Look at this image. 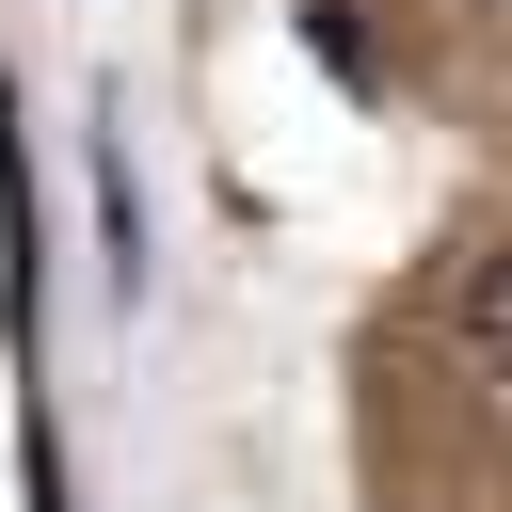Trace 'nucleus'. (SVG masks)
I'll use <instances>...</instances> for the list:
<instances>
[{
    "label": "nucleus",
    "instance_id": "obj_1",
    "mask_svg": "<svg viewBox=\"0 0 512 512\" xmlns=\"http://www.w3.org/2000/svg\"><path fill=\"white\" fill-rule=\"evenodd\" d=\"M448 320H464V352H480V368H496V384H512V256H480V272H464V304H448Z\"/></svg>",
    "mask_w": 512,
    "mask_h": 512
},
{
    "label": "nucleus",
    "instance_id": "obj_2",
    "mask_svg": "<svg viewBox=\"0 0 512 512\" xmlns=\"http://www.w3.org/2000/svg\"><path fill=\"white\" fill-rule=\"evenodd\" d=\"M496 16H512V0H496Z\"/></svg>",
    "mask_w": 512,
    "mask_h": 512
}]
</instances>
